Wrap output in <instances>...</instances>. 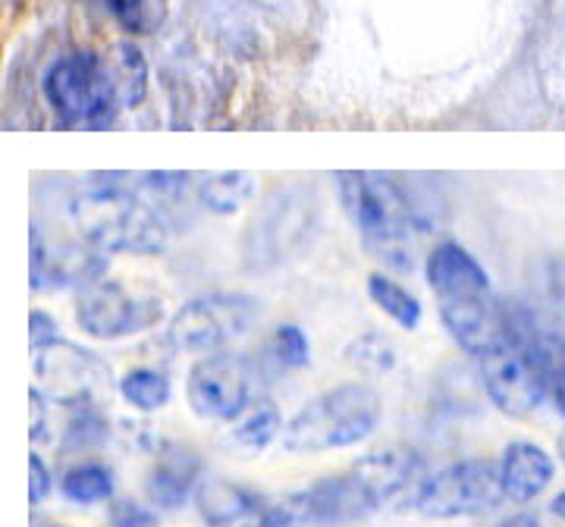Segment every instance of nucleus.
Wrapping results in <instances>:
<instances>
[{
  "mask_svg": "<svg viewBox=\"0 0 565 527\" xmlns=\"http://www.w3.org/2000/svg\"><path fill=\"white\" fill-rule=\"evenodd\" d=\"M427 283L437 295L446 333L468 355H484L509 333V318L490 289V273L459 243H440L427 255Z\"/></svg>",
  "mask_w": 565,
  "mask_h": 527,
  "instance_id": "1",
  "label": "nucleus"
},
{
  "mask_svg": "<svg viewBox=\"0 0 565 527\" xmlns=\"http://www.w3.org/2000/svg\"><path fill=\"white\" fill-rule=\"evenodd\" d=\"M82 243L104 255H158L170 229L161 211L122 185H88L70 204Z\"/></svg>",
  "mask_w": 565,
  "mask_h": 527,
  "instance_id": "2",
  "label": "nucleus"
},
{
  "mask_svg": "<svg viewBox=\"0 0 565 527\" xmlns=\"http://www.w3.org/2000/svg\"><path fill=\"white\" fill-rule=\"evenodd\" d=\"M340 180V198L355 224L364 248L390 270L415 267V207L390 176L367 170H345Z\"/></svg>",
  "mask_w": 565,
  "mask_h": 527,
  "instance_id": "3",
  "label": "nucleus"
},
{
  "mask_svg": "<svg viewBox=\"0 0 565 527\" xmlns=\"http://www.w3.org/2000/svg\"><path fill=\"white\" fill-rule=\"evenodd\" d=\"M384 415L381 392L367 384H340L308 399L282 430L289 452H330L367 440Z\"/></svg>",
  "mask_w": 565,
  "mask_h": 527,
  "instance_id": "4",
  "label": "nucleus"
},
{
  "mask_svg": "<svg viewBox=\"0 0 565 527\" xmlns=\"http://www.w3.org/2000/svg\"><path fill=\"white\" fill-rule=\"evenodd\" d=\"M481 386L487 399L505 418H527L544 406L550 384L541 365V355L531 343V326H515L509 321V333L484 355H478Z\"/></svg>",
  "mask_w": 565,
  "mask_h": 527,
  "instance_id": "5",
  "label": "nucleus"
},
{
  "mask_svg": "<svg viewBox=\"0 0 565 527\" xmlns=\"http://www.w3.org/2000/svg\"><path fill=\"white\" fill-rule=\"evenodd\" d=\"M41 88L63 126L102 129L122 110L104 61L95 54H70L51 63Z\"/></svg>",
  "mask_w": 565,
  "mask_h": 527,
  "instance_id": "6",
  "label": "nucleus"
},
{
  "mask_svg": "<svg viewBox=\"0 0 565 527\" xmlns=\"http://www.w3.org/2000/svg\"><path fill=\"white\" fill-rule=\"evenodd\" d=\"M318 217V198L305 185L277 189L267 202L255 211L245 229L243 258L248 270H267L286 261L299 245L308 239Z\"/></svg>",
  "mask_w": 565,
  "mask_h": 527,
  "instance_id": "7",
  "label": "nucleus"
},
{
  "mask_svg": "<svg viewBox=\"0 0 565 527\" xmlns=\"http://www.w3.org/2000/svg\"><path fill=\"white\" fill-rule=\"evenodd\" d=\"M35 377L39 389L63 408H102L110 402L114 374L102 355L88 352L76 343L44 345L35 352Z\"/></svg>",
  "mask_w": 565,
  "mask_h": 527,
  "instance_id": "8",
  "label": "nucleus"
},
{
  "mask_svg": "<svg viewBox=\"0 0 565 527\" xmlns=\"http://www.w3.org/2000/svg\"><path fill=\"white\" fill-rule=\"evenodd\" d=\"M505 499L500 462L490 459H465L456 465L440 467L427 477L415 508L424 518L434 521H452V518H471L497 508Z\"/></svg>",
  "mask_w": 565,
  "mask_h": 527,
  "instance_id": "9",
  "label": "nucleus"
},
{
  "mask_svg": "<svg viewBox=\"0 0 565 527\" xmlns=\"http://www.w3.org/2000/svg\"><path fill=\"white\" fill-rule=\"evenodd\" d=\"M258 318V302L243 292H214L185 302L173 314L167 336L173 348L189 355H211L223 352V345L239 340Z\"/></svg>",
  "mask_w": 565,
  "mask_h": 527,
  "instance_id": "10",
  "label": "nucleus"
},
{
  "mask_svg": "<svg viewBox=\"0 0 565 527\" xmlns=\"http://www.w3.org/2000/svg\"><path fill=\"white\" fill-rule=\"evenodd\" d=\"M185 399L202 421L230 424L258 399L255 396V365L236 352L202 355L189 370Z\"/></svg>",
  "mask_w": 565,
  "mask_h": 527,
  "instance_id": "11",
  "label": "nucleus"
},
{
  "mask_svg": "<svg viewBox=\"0 0 565 527\" xmlns=\"http://www.w3.org/2000/svg\"><path fill=\"white\" fill-rule=\"evenodd\" d=\"M158 318L154 304L136 299L126 286L114 280H95L76 295V324L95 340L132 336Z\"/></svg>",
  "mask_w": 565,
  "mask_h": 527,
  "instance_id": "12",
  "label": "nucleus"
},
{
  "mask_svg": "<svg viewBox=\"0 0 565 527\" xmlns=\"http://www.w3.org/2000/svg\"><path fill=\"white\" fill-rule=\"evenodd\" d=\"M299 527H349L377 512L355 471L315 481L282 499Z\"/></svg>",
  "mask_w": 565,
  "mask_h": 527,
  "instance_id": "13",
  "label": "nucleus"
},
{
  "mask_svg": "<svg viewBox=\"0 0 565 527\" xmlns=\"http://www.w3.org/2000/svg\"><path fill=\"white\" fill-rule=\"evenodd\" d=\"M359 474V481L367 490L374 508H405L415 506L422 487L427 484V471L424 462L412 449H377L371 455H364L352 467Z\"/></svg>",
  "mask_w": 565,
  "mask_h": 527,
  "instance_id": "14",
  "label": "nucleus"
},
{
  "mask_svg": "<svg viewBox=\"0 0 565 527\" xmlns=\"http://www.w3.org/2000/svg\"><path fill=\"white\" fill-rule=\"evenodd\" d=\"M199 484H202L199 452L180 443H167L145 477V496L158 512H180L189 499H195Z\"/></svg>",
  "mask_w": 565,
  "mask_h": 527,
  "instance_id": "15",
  "label": "nucleus"
},
{
  "mask_svg": "<svg viewBox=\"0 0 565 527\" xmlns=\"http://www.w3.org/2000/svg\"><path fill=\"white\" fill-rule=\"evenodd\" d=\"M195 508L207 527H258L267 515V503L255 490L226 477H202L195 490Z\"/></svg>",
  "mask_w": 565,
  "mask_h": 527,
  "instance_id": "16",
  "label": "nucleus"
},
{
  "mask_svg": "<svg viewBox=\"0 0 565 527\" xmlns=\"http://www.w3.org/2000/svg\"><path fill=\"white\" fill-rule=\"evenodd\" d=\"M500 477H503L505 499L512 503H534L556 477V462L544 447L531 440H515L500 455Z\"/></svg>",
  "mask_w": 565,
  "mask_h": 527,
  "instance_id": "17",
  "label": "nucleus"
},
{
  "mask_svg": "<svg viewBox=\"0 0 565 527\" xmlns=\"http://www.w3.org/2000/svg\"><path fill=\"white\" fill-rule=\"evenodd\" d=\"M282 430L286 427H282V415L277 402L267 399V396H258L236 421H230L226 443L233 449H239L243 455H258V452H264L280 437Z\"/></svg>",
  "mask_w": 565,
  "mask_h": 527,
  "instance_id": "18",
  "label": "nucleus"
},
{
  "mask_svg": "<svg viewBox=\"0 0 565 527\" xmlns=\"http://www.w3.org/2000/svg\"><path fill=\"white\" fill-rule=\"evenodd\" d=\"M104 69L114 82L120 107H139L148 95V61L132 41H117L102 54Z\"/></svg>",
  "mask_w": 565,
  "mask_h": 527,
  "instance_id": "19",
  "label": "nucleus"
},
{
  "mask_svg": "<svg viewBox=\"0 0 565 527\" xmlns=\"http://www.w3.org/2000/svg\"><path fill=\"white\" fill-rule=\"evenodd\" d=\"M199 202L211 211V214H236L239 207L252 202L255 195V176L245 170H223V173H207L195 183Z\"/></svg>",
  "mask_w": 565,
  "mask_h": 527,
  "instance_id": "20",
  "label": "nucleus"
},
{
  "mask_svg": "<svg viewBox=\"0 0 565 527\" xmlns=\"http://www.w3.org/2000/svg\"><path fill=\"white\" fill-rule=\"evenodd\" d=\"M117 490V477L114 467L104 462H76L73 467H66L61 477V493L66 503L76 506H98L107 503Z\"/></svg>",
  "mask_w": 565,
  "mask_h": 527,
  "instance_id": "21",
  "label": "nucleus"
},
{
  "mask_svg": "<svg viewBox=\"0 0 565 527\" xmlns=\"http://www.w3.org/2000/svg\"><path fill=\"white\" fill-rule=\"evenodd\" d=\"M367 295L393 324H399L403 330H418V324H422V302L403 283L390 280L384 273H371L367 277Z\"/></svg>",
  "mask_w": 565,
  "mask_h": 527,
  "instance_id": "22",
  "label": "nucleus"
},
{
  "mask_svg": "<svg viewBox=\"0 0 565 527\" xmlns=\"http://www.w3.org/2000/svg\"><path fill=\"white\" fill-rule=\"evenodd\" d=\"M117 389H120V396L129 406L136 408V411H145V415L161 411L170 402V396H173L170 377L161 374V370H154V367H136V370H129L120 384H117Z\"/></svg>",
  "mask_w": 565,
  "mask_h": 527,
  "instance_id": "23",
  "label": "nucleus"
},
{
  "mask_svg": "<svg viewBox=\"0 0 565 527\" xmlns=\"http://www.w3.org/2000/svg\"><path fill=\"white\" fill-rule=\"evenodd\" d=\"M107 10L129 35H154L167 22V0H107Z\"/></svg>",
  "mask_w": 565,
  "mask_h": 527,
  "instance_id": "24",
  "label": "nucleus"
},
{
  "mask_svg": "<svg viewBox=\"0 0 565 527\" xmlns=\"http://www.w3.org/2000/svg\"><path fill=\"white\" fill-rule=\"evenodd\" d=\"M345 362L352 367H359L362 374L384 377V374H390L396 367V348L386 343L381 333H364V336L349 343Z\"/></svg>",
  "mask_w": 565,
  "mask_h": 527,
  "instance_id": "25",
  "label": "nucleus"
},
{
  "mask_svg": "<svg viewBox=\"0 0 565 527\" xmlns=\"http://www.w3.org/2000/svg\"><path fill=\"white\" fill-rule=\"evenodd\" d=\"M270 352L282 367H308L311 365V343L302 333V326L282 324L274 330Z\"/></svg>",
  "mask_w": 565,
  "mask_h": 527,
  "instance_id": "26",
  "label": "nucleus"
},
{
  "mask_svg": "<svg viewBox=\"0 0 565 527\" xmlns=\"http://www.w3.org/2000/svg\"><path fill=\"white\" fill-rule=\"evenodd\" d=\"M107 440V424H104L102 411L98 408H76L73 421L66 427V440L63 447L66 449H88L98 447Z\"/></svg>",
  "mask_w": 565,
  "mask_h": 527,
  "instance_id": "27",
  "label": "nucleus"
},
{
  "mask_svg": "<svg viewBox=\"0 0 565 527\" xmlns=\"http://www.w3.org/2000/svg\"><path fill=\"white\" fill-rule=\"evenodd\" d=\"M110 527H158V512L136 499H120L110 508Z\"/></svg>",
  "mask_w": 565,
  "mask_h": 527,
  "instance_id": "28",
  "label": "nucleus"
},
{
  "mask_svg": "<svg viewBox=\"0 0 565 527\" xmlns=\"http://www.w3.org/2000/svg\"><path fill=\"white\" fill-rule=\"evenodd\" d=\"M51 490H54L51 467H47V462L41 459L39 452H32L29 455V499H32V506H41L51 496Z\"/></svg>",
  "mask_w": 565,
  "mask_h": 527,
  "instance_id": "29",
  "label": "nucleus"
},
{
  "mask_svg": "<svg viewBox=\"0 0 565 527\" xmlns=\"http://www.w3.org/2000/svg\"><path fill=\"white\" fill-rule=\"evenodd\" d=\"M29 340H32V352H39L44 345L61 340V326H57V321H54L51 314L32 311V318H29Z\"/></svg>",
  "mask_w": 565,
  "mask_h": 527,
  "instance_id": "30",
  "label": "nucleus"
},
{
  "mask_svg": "<svg viewBox=\"0 0 565 527\" xmlns=\"http://www.w3.org/2000/svg\"><path fill=\"white\" fill-rule=\"evenodd\" d=\"M29 402H32V440L35 443H44L47 440V396L41 392L39 386L29 392Z\"/></svg>",
  "mask_w": 565,
  "mask_h": 527,
  "instance_id": "31",
  "label": "nucleus"
},
{
  "mask_svg": "<svg viewBox=\"0 0 565 527\" xmlns=\"http://www.w3.org/2000/svg\"><path fill=\"white\" fill-rule=\"evenodd\" d=\"M258 527H299V521L292 518V512L286 508V503H277V506L267 508V515H264Z\"/></svg>",
  "mask_w": 565,
  "mask_h": 527,
  "instance_id": "32",
  "label": "nucleus"
},
{
  "mask_svg": "<svg viewBox=\"0 0 565 527\" xmlns=\"http://www.w3.org/2000/svg\"><path fill=\"white\" fill-rule=\"evenodd\" d=\"M497 527H544V525H541V518H537V515H531V512H519V515H509V518H503Z\"/></svg>",
  "mask_w": 565,
  "mask_h": 527,
  "instance_id": "33",
  "label": "nucleus"
},
{
  "mask_svg": "<svg viewBox=\"0 0 565 527\" xmlns=\"http://www.w3.org/2000/svg\"><path fill=\"white\" fill-rule=\"evenodd\" d=\"M550 512H553V515H556V518H559V521L565 525V490H559V493L553 496V503H550Z\"/></svg>",
  "mask_w": 565,
  "mask_h": 527,
  "instance_id": "34",
  "label": "nucleus"
},
{
  "mask_svg": "<svg viewBox=\"0 0 565 527\" xmlns=\"http://www.w3.org/2000/svg\"><path fill=\"white\" fill-rule=\"evenodd\" d=\"M559 455H563V462H565V430H563V437H559Z\"/></svg>",
  "mask_w": 565,
  "mask_h": 527,
  "instance_id": "35",
  "label": "nucleus"
}]
</instances>
